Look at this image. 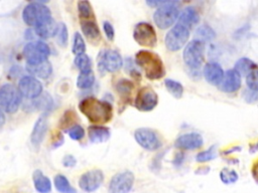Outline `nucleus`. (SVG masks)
<instances>
[{"label": "nucleus", "instance_id": "a211bd4d", "mask_svg": "<svg viewBox=\"0 0 258 193\" xmlns=\"http://www.w3.org/2000/svg\"><path fill=\"white\" fill-rule=\"evenodd\" d=\"M224 70L218 63L211 62L205 64L203 74L206 81L213 86H219L224 78Z\"/></svg>", "mask_w": 258, "mask_h": 193}, {"label": "nucleus", "instance_id": "0eeeda50", "mask_svg": "<svg viewBox=\"0 0 258 193\" xmlns=\"http://www.w3.org/2000/svg\"><path fill=\"white\" fill-rule=\"evenodd\" d=\"M22 98L18 88L11 84H5L0 88V108L8 114H13L18 110Z\"/></svg>", "mask_w": 258, "mask_h": 193}, {"label": "nucleus", "instance_id": "aec40b11", "mask_svg": "<svg viewBox=\"0 0 258 193\" xmlns=\"http://www.w3.org/2000/svg\"><path fill=\"white\" fill-rule=\"evenodd\" d=\"M27 71L36 79H48L53 72V66L49 61L43 63L27 64Z\"/></svg>", "mask_w": 258, "mask_h": 193}, {"label": "nucleus", "instance_id": "de8ad7c7", "mask_svg": "<svg viewBox=\"0 0 258 193\" xmlns=\"http://www.w3.org/2000/svg\"><path fill=\"white\" fill-rule=\"evenodd\" d=\"M241 150V147H238V146H235V147H231L227 150H225L223 152V154H225V155H230V154H232L233 152H237V151H240Z\"/></svg>", "mask_w": 258, "mask_h": 193}, {"label": "nucleus", "instance_id": "3c124183", "mask_svg": "<svg viewBox=\"0 0 258 193\" xmlns=\"http://www.w3.org/2000/svg\"><path fill=\"white\" fill-rule=\"evenodd\" d=\"M258 149V144H252L251 146H250V152H255L256 150Z\"/></svg>", "mask_w": 258, "mask_h": 193}, {"label": "nucleus", "instance_id": "39448f33", "mask_svg": "<svg viewBox=\"0 0 258 193\" xmlns=\"http://www.w3.org/2000/svg\"><path fill=\"white\" fill-rule=\"evenodd\" d=\"M22 19L24 23L28 26L36 27L50 21L51 19H53V17L49 7H47L43 3L34 2L24 7L22 11Z\"/></svg>", "mask_w": 258, "mask_h": 193}, {"label": "nucleus", "instance_id": "72a5a7b5", "mask_svg": "<svg viewBox=\"0 0 258 193\" xmlns=\"http://www.w3.org/2000/svg\"><path fill=\"white\" fill-rule=\"evenodd\" d=\"M239 176L237 172L230 168H223L220 171V180L224 184H233L238 180Z\"/></svg>", "mask_w": 258, "mask_h": 193}, {"label": "nucleus", "instance_id": "473e14b6", "mask_svg": "<svg viewBox=\"0 0 258 193\" xmlns=\"http://www.w3.org/2000/svg\"><path fill=\"white\" fill-rule=\"evenodd\" d=\"M78 12L81 18L83 19H90L94 16L93 8L91 6V3L88 0H79L78 2Z\"/></svg>", "mask_w": 258, "mask_h": 193}, {"label": "nucleus", "instance_id": "5701e85b", "mask_svg": "<svg viewBox=\"0 0 258 193\" xmlns=\"http://www.w3.org/2000/svg\"><path fill=\"white\" fill-rule=\"evenodd\" d=\"M33 183L35 189L40 193H50L52 190L51 180L41 171L36 170L33 173Z\"/></svg>", "mask_w": 258, "mask_h": 193}, {"label": "nucleus", "instance_id": "423d86ee", "mask_svg": "<svg viewBox=\"0 0 258 193\" xmlns=\"http://www.w3.org/2000/svg\"><path fill=\"white\" fill-rule=\"evenodd\" d=\"M190 34V28L176 22V24L166 35L165 44L167 49L172 53L180 51L188 44Z\"/></svg>", "mask_w": 258, "mask_h": 193}, {"label": "nucleus", "instance_id": "a18cd8bd", "mask_svg": "<svg viewBox=\"0 0 258 193\" xmlns=\"http://www.w3.org/2000/svg\"><path fill=\"white\" fill-rule=\"evenodd\" d=\"M251 173H252V177L255 180V182L258 184V160L253 164L252 169H251Z\"/></svg>", "mask_w": 258, "mask_h": 193}, {"label": "nucleus", "instance_id": "a19ab883", "mask_svg": "<svg viewBox=\"0 0 258 193\" xmlns=\"http://www.w3.org/2000/svg\"><path fill=\"white\" fill-rule=\"evenodd\" d=\"M103 29H104L106 37L108 38V41L113 42L114 37H115V30H114L113 25L110 23L109 21H104L103 22Z\"/></svg>", "mask_w": 258, "mask_h": 193}, {"label": "nucleus", "instance_id": "f704fd0d", "mask_svg": "<svg viewBox=\"0 0 258 193\" xmlns=\"http://www.w3.org/2000/svg\"><path fill=\"white\" fill-rule=\"evenodd\" d=\"M56 38L57 42L60 46L66 47L68 44V38H69V33H68V28L67 25L63 22L59 23L57 26V31H56Z\"/></svg>", "mask_w": 258, "mask_h": 193}, {"label": "nucleus", "instance_id": "2eb2a0df", "mask_svg": "<svg viewBox=\"0 0 258 193\" xmlns=\"http://www.w3.org/2000/svg\"><path fill=\"white\" fill-rule=\"evenodd\" d=\"M104 181V174L99 169H94L84 173L79 179V186L86 192L96 191Z\"/></svg>", "mask_w": 258, "mask_h": 193}, {"label": "nucleus", "instance_id": "4468645a", "mask_svg": "<svg viewBox=\"0 0 258 193\" xmlns=\"http://www.w3.org/2000/svg\"><path fill=\"white\" fill-rule=\"evenodd\" d=\"M18 90L26 99H36L43 93V84L32 75H25L18 83Z\"/></svg>", "mask_w": 258, "mask_h": 193}, {"label": "nucleus", "instance_id": "4be33fe9", "mask_svg": "<svg viewBox=\"0 0 258 193\" xmlns=\"http://www.w3.org/2000/svg\"><path fill=\"white\" fill-rule=\"evenodd\" d=\"M110 130L102 125H93L88 129V137L92 143H103L110 138Z\"/></svg>", "mask_w": 258, "mask_h": 193}, {"label": "nucleus", "instance_id": "f03ea898", "mask_svg": "<svg viewBox=\"0 0 258 193\" xmlns=\"http://www.w3.org/2000/svg\"><path fill=\"white\" fill-rule=\"evenodd\" d=\"M135 64L141 68L145 76L151 81L163 79L166 74V67L163 60L154 52L142 50L135 55Z\"/></svg>", "mask_w": 258, "mask_h": 193}, {"label": "nucleus", "instance_id": "79ce46f5", "mask_svg": "<svg viewBox=\"0 0 258 193\" xmlns=\"http://www.w3.org/2000/svg\"><path fill=\"white\" fill-rule=\"evenodd\" d=\"M243 98L247 103L253 104V103H256L258 101V93L254 92L250 89H247L243 92Z\"/></svg>", "mask_w": 258, "mask_h": 193}, {"label": "nucleus", "instance_id": "8fccbe9b", "mask_svg": "<svg viewBox=\"0 0 258 193\" xmlns=\"http://www.w3.org/2000/svg\"><path fill=\"white\" fill-rule=\"evenodd\" d=\"M210 171L209 167H201L196 171V174H207Z\"/></svg>", "mask_w": 258, "mask_h": 193}, {"label": "nucleus", "instance_id": "c9c22d12", "mask_svg": "<svg viewBox=\"0 0 258 193\" xmlns=\"http://www.w3.org/2000/svg\"><path fill=\"white\" fill-rule=\"evenodd\" d=\"M75 65L76 67L80 70V71H86V70H90L92 69V61L91 59L83 54L80 56H76L75 59Z\"/></svg>", "mask_w": 258, "mask_h": 193}, {"label": "nucleus", "instance_id": "f8f14e48", "mask_svg": "<svg viewBox=\"0 0 258 193\" xmlns=\"http://www.w3.org/2000/svg\"><path fill=\"white\" fill-rule=\"evenodd\" d=\"M159 104L158 94L149 87L141 88L134 100V107L140 112H151Z\"/></svg>", "mask_w": 258, "mask_h": 193}, {"label": "nucleus", "instance_id": "58836bf2", "mask_svg": "<svg viewBox=\"0 0 258 193\" xmlns=\"http://www.w3.org/2000/svg\"><path fill=\"white\" fill-rule=\"evenodd\" d=\"M68 134L70 136L71 139L75 140V141H79L82 140L85 137V130L82 126L80 125H74L72 126L68 131Z\"/></svg>", "mask_w": 258, "mask_h": 193}, {"label": "nucleus", "instance_id": "603ef678", "mask_svg": "<svg viewBox=\"0 0 258 193\" xmlns=\"http://www.w3.org/2000/svg\"><path fill=\"white\" fill-rule=\"evenodd\" d=\"M39 3H46V2H49L50 0H38Z\"/></svg>", "mask_w": 258, "mask_h": 193}, {"label": "nucleus", "instance_id": "7c9ffc66", "mask_svg": "<svg viewBox=\"0 0 258 193\" xmlns=\"http://www.w3.org/2000/svg\"><path fill=\"white\" fill-rule=\"evenodd\" d=\"M134 84L130 80L126 79H120L115 85L116 92L122 97V98H128L133 91Z\"/></svg>", "mask_w": 258, "mask_h": 193}, {"label": "nucleus", "instance_id": "6e6552de", "mask_svg": "<svg viewBox=\"0 0 258 193\" xmlns=\"http://www.w3.org/2000/svg\"><path fill=\"white\" fill-rule=\"evenodd\" d=\"M134 41L143 48H155L158 44V35L154 26L149 22H139L133 30Z\"/></svg>", "mask_w": 258, "mask_h": 193}, {"label": "nucleus", "instance_id": "e433bc0d", "mask_svg": "<svg viewBox=\"0 0 258 193\" xmlns=\"http://www.w3.org/2000/svg\"><path fill=\"white\" fill-rule=\"evenodd\" d=\"M214 158H216V146H212L209 149L198 153L196 156V160L200 163L209 162Z\"/></svg>", "mask_w": 258, "mask_h": 193}, {"label": "nucleus", "instance_id": "c03bdc74", "mask_svg": "<svg viewBox=\"0 0 258 193\" xmlns=\"http://www.w3.org/2000/svg\"><path fill=\"white\" fill-rule=\"evenodd\" d=\"M146 4L149 5L150 7H159L161 6L163 3H165L167 0H145Z\"/></svg>", "mask_w": 258, "mask_h": 193}, {"label": "nucleus", "instance_id": "b1692460", "mask_svg": "<svg viewBox=\"0 0 258 193\" xmlns=\"http://www.w3.org/2000/svg\"><path fill=\"white\" fill-rule=\"evenodd\" d=\"M81 28L84 33V35L90 41H98L100 38V29L97 25V23L93 20L86 19L82 20L81 22Z\"/></svg>", "mask_w": 258, "mask_h": 193}, {"label": "nucleus", "instance_id": "4c0bfd02", "mask_svg": "<svg viewBox=\"0 0 258 193\" xmlns=\"http://www.w3.org/2000/svg\"><path fill=\"white\" fill-rule=\"evenodd\" d=\"M245 78L248 89L258 93V68L251 71L248 75L245 76Z\"/></svg>", "mask_w": 258, "mask_h": 193}, {"label": "nucleus", "instance_id": "a878e982", "mask_svg": "<svg viewBox=\"0 0 258 193\" xmlns=\"http://www.w3.org/2000/svg\"><path fill=\"white\" fill-rule=\"evenodd\" d=\"M256 68H258L257 64L253 61L248 59V58H241V59H239L235 63V66H234V69L236 71H238L241 76L242 75L243 76L248 75L251 71H253Z\"/></svg>", "mask_w": 258, "mask_h": 193}, {"label": "nucleus", "instance_id": "7ed1b4c3", "mask_svg": "<svg viewBox=\"0 0 258 193\" xmlns=\"http://www.w3.org/2000/svg\"><path fill=\"white\" fill-rule=\"evenodd\" d=\"M181 3L179 0H167L158 7L154 14V20L161 29H168L173 25L180 14Z\"/></svg>", "mask_w": 258, "mask_h": 193}, {"label": "nucleus", "instance_id": "20e7f679", "mask_svg": "<svg viewBox=\"0 0 258 193\" xmlns=\"http://www.w3.org/2000/svg\"><path fill=\"white\" fill-rule=\"evenodd\" d=\"M204 54H205V43L194 40L186 45L183 49L182 59L186 65L189 67L192 73L200 75V69L204 64Z\"/></svg>", "mask_w": 258, "mask_h": 193}, {"label": "nucleus", "instance_id": "49530a36", "mask_svg": "<svg viewBox=\"0 0 258 193\" xmlns=\"http://www.w3.org/2000/svg\"><path fill=\"white\" fill-rule=\"evenodd\" d=\"M183 157H185V155H183L182 153H178L175 155V159H174V164L175 165H179L182 163V160H183Z\"/></svg>", "mask_w": 258, "mask_h": 193}, {"label": "nucleus", "instance_id": "ea45409f", "mask_svg": "<svg viewBox=\"0 0 258 193\" xmlns=\"http://www.w3.org/2000/svg\"><path fill=\"white\" fill-rule=\"evenodd\" d=\"M123 64H124L125 70L128 73H130L133 76V78H139L140 72H139V70L136 69V67H135V65L133 64V61L130 58H127L125 60V63H123Z\"/></svg>", "mask_w": 258, "mask_h": 193}, {"label": "nucleus", "instance_id": "6ab92c4d", "mask_svg": "<svg viewBox=\"0 0 258 193\" xmlns=\"http://www.w3.org/2000/svg\"><path fill=\"white\" fill-rule=\"evenodd\" d=\"M48 131V121L45 115L41 116L39 120L34 124L30 135V142L33 147H40Z\"/></svg>", "mask_w": 258, "mask_h": 193}, {"label": "nucleus", "instance_id": "cd10ccee", "mask_svg": "<svg viewBox=\"0 0 258 193\" xmlns=\"http://www.w3.org/2000/svg\"><path fill=\"white\" fill-rule=\"evenodd\" d=\"M196 37H197L196 40H199L203 43H206V42L213 41L214 38L216 37V33L211 26L205 24V25L199 26V28L196 31Z\"/></svg>", "mask_w": 258, "mask_h": 193}, {"label": "nucleus", "instance_id": "f257e3e1", "mask_svg": "<svg viewBox=\"0 0 258 193\" xmlns=\"http://www.w3.org/2000/svg\"><path fill=\"white\" fill-rule=\"evenodd\" d=\"M80 111L87 119L95 125H102L111 121L113 117V108L109 102L98 100L94 97H88L81 101Z\"/></svg>", "mask_w": 258, "mask_h": 193}, {"label": "nucleus", "instance_id": "2f4dec72", "mask_svg": "<svg viewBox=\"0 0 258 193\" xmlns=\"http://www.w3.org/2000/svg\"><path fill=\"white\" fill-rule=\"evenodd\" d=\"M72 52L74 55H76V56L83 55L86 52V44L84 42L83 36L79 32H76L75 35H74Z\"/></svg>", "mask_w": 258, "mask_h": 193}, {"label": "nucleus", "instance_id": "bb28decb", "mask_svg": "<svg viewBox=\"0 0 258 193\" xmlns=\"http://www.w3.org/2000/svg\"><path fill=\"white\" fill-rule=\"evenodd\" d=\"M95 83V74L92 69L81 71L77 79V87L81 90H87L93 87Z\"/></svg>", "mask_w": 258, "mask_h": 193}, {"label": "nucleus", "instance_id": "1a4fd4ad", "mask_svg": "<svg viewBox=\"0 0 258 193\" xmlns=\"http://www.w3.org/2000/svg\"><path fill=\"white\" fill-rule=\"evenodd\" d=\"M51 54L50 47L41 41L28 43L23 48V56L27 64H33L48 61Z\"/></svg>", "mask_w": 258, "mask_h": 193}, {"label": "nucleus", "instance_id": "393cba45", "mask_svg": "<svg viewBox=\"0 0 258 193\" xmlns=\"http://www.w3.org/2000/svg\"><path fill=\"white\" fill-rule=\"evenodd\" d=\"M57 26L58 24L55 22V20L51 19L50 21L33 28H34V33L38 36L42 38H50L56 35Z\"/></svg>", "mask_w": 258, "mask_h": 193}, {"label": "nucleus", "instance_id": "dca6fc26", "mask_svg": "<svg viewBox=\"0 0 258 193\" xmlns=\"http://www.w3.org/2000/svg\"><path fill=\"white\" fill-rule=\"evenodd\" d=\"M204 144V139L199 133H186L180 135L174 142V146L180 150H197Z\"/></svg>", "mask_w": 258, "mask_h": 193}, {"label": "nucleus", "instance_id": "9d476101", "mask_svg": "<svg viewBox=\"0 0 258 193\" xmlns=\"http://www.w3.org/2000/svg\"><path fill=\"white\" fill-rule=\"evenodd\" d=\"M121 55L114 50H104L98 56V68L101 72H115L123 66Z\"/></svg>", "mask_w": 258, "mask_h": 193}, {"label": "nucleus", "instance_id": "ddd939ff", "mask_svg": "<svg viewBox=\"0 0 258 193\" xmlns=\"http://www.w3.org/2000/svg\"><path fill=\"white\" fill-rule=\"evenodd\" d=\"M134 183V175L130 171H123L115 174L110 180L109 193H129Z\"/></svg>", "mask_w": 258, "mask_h": 193}, {"label": "nucleus", "instance_id": "9b49d317", "mask_svg": "<svg viewBox=\"0 0 258 193\" xmlns=\"http://www.w3.org/2000/svg\"><path fill=\"white\" fill-rule=\"evenodd\" d=\"M137 144L147 151H157L163 146L159 133L150 128H139L134 132Z\"/></svg>", "mask_w": 258, "mask_h": 193}, {"label": "nucleus", "instance_id": "f3484780", "mask_svg": "<svg viewBox=\"0 0 258 193\" xmlns=\"http://www.w3.org/2000/svg\"><path fill=\"white\" fill-rule=\"evenodd\" d=\"M241 75L238 71H236L234 68L227 70L224 73V78L221 82V84L218 86L219 89L227 94H233L236 93L241 88Z\"/></svg>", "mask_w": 258, "mask_h": 193}, {"label": "nucleus", "instance_id": "c85d7f7f", "mask_svg": "<svg viewBox=\"0 0 258 193\" xmlns=\"http://www.w3.org/2000/svg\"><path fill=\"white\" fill-rule=\"evenodd\" d=\"M165 86L168 90V92L175 99H180L183 95V86L175 81V80H172V79H166L165 80Z\"/></svg>", "mask_w": 258, "mask_h": 193}, {"label": "nucleus", "instance_id": "09e8293b", "mask_svg": "<svg viewBox=\"0 0 258 193\" xmlns=\"http://www.w3.org/2000/svg\"><path fill=\"white\" fill-rule=\"evenodd\" d=\"M5 123V115L3 113V110L0 108V126H2Z\"/></svg>", "mask_w": 258, "mask_h": 193}, {"label": "nucleus", "instance_id": "c756f323", "mask_svg": "<svg viewBox=\"0 0 258 193\" xmlns=\"http://www.w3.org/2000/svg\"><path fill=\"white\" fill-rule=\"evenodd\" d=\"M55 186L56 189L61 193H77L76 189L72 187L69 180L64 175H57L55 177Z\"/></svg>", "mask_w": 258, "mask_h": 193}, {"label": "nucleus", "instance_id": "412c9836", "mask_svg": "<svg viewBox=\"0 0 258 193\" xmlns=\"http://www.w3.org/2000/svg\"><path fill=\"white\" fill-rule=\"evenodd\" d=\"M200 21V16L198 11L194 7H187L181 11L177 18V23L185 25L186 27L192 29Z\"/></svg>", "mask_w": 258, "mask_h": 193}, {"label": "nucleus", "instance_id": "37998d69", "mask_svg": "<svg viewBox=\"0 0 258 193\" xmlns=\"http://www.w3.org/2000/svg\"><path fill=\"white\" fill-rule=\"evenodd\" d=\"M76 163H77L76 158L72 155H67L63 159V165L65 167H74L76 165Z\"/></svg>", "mask_w": 258, "mask_h": 193}]
</instances>
